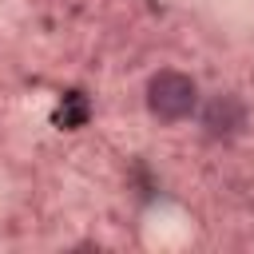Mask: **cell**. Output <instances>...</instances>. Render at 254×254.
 <instances>
[{
  "instance_id": "1",
  "label": "cell",
  "mask_w": 254,
  "mask_h": 254,
  "mask_svg": "<svg viewBox=\"0 0 254 254\" xmlns=\"http://www.w3.org/2000/svg\"><path fill=\"white\" fill-rule=\"evenodd\" d=\"M198 107V87L183 71H155L147 83V111L159 123H179Z\"/></svg>"
},
{
  "instance_id": "2",
  "label": "cell",
  "mask_w": 254,
  "mask_h": 254,
  "mask_svg": "<svg viewBox=\"0 0 254 254\" xmlns=\"http://www.w3.org/2000/svg\"><path fill=\"white\" fill-rule=\"evenodd\" d=\"M202 127H206V135H214V139L238 135V131L246 127V107H242V99L230 95V91L214 95V99L206 103V111H202Z\"/></svg>"
},
{
  "instance_id": "3",
  "label": "cell",
  "mask_w": 254,
  "mask_h": 254,
  "mask_svg": "<svg viewBox=\"0 0 254 254\" xmlns=\"http://www.w3.org/2000/svg\"><path fill=\"white\" fill-rule=\"evenodd\" d=\"M87 99H83V91H67L64 95V107H60V123L64 127H79V123H87Z\"/></svg>"
}]
</instances>
